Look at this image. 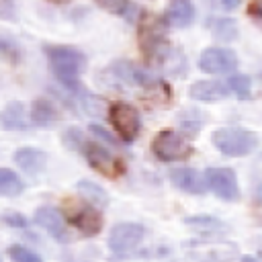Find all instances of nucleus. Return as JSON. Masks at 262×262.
I'll return each mask as SVG.
<instances>
[{"label": "nucleus", "instance_id": "obj_5", "mask_svg": "<svg viewBox=\"0 0 262 262\" xmlns=\"http://www.w3.org/2000/svg\"><path fill=\"white\" fill-rule=\"evenodd\" d=\"M145 235V229L143 225L139 223H131V221H125V223H117L113 225V229L108 231V248L117 254V256H125L127 252L135 250L141 239Z\"/></svg>", "mask_w": 262, "mask_h": 262}, {"label": "nucleus", "instance_id": "obj_24", "mask_svg": "<svg viewBox=\"0 0 262 262\" xmlns=\"http://www.w3.org/2000/svg\"><path fill=\"white\" fill-rule=\"evenodd\" d=\"M61 137H63V145H66L68 149H74V151H82L84 143L88 141V139L84 137V133H82L78 127H68Z\"/></svg>", "mask_w": 262, "mask_h": 262}, {"label": "nucleus", "instance_id": "obj_7", "mask_svg": "<svg viewBox=\"0 0 262 262\" xmlns=\"http://www.w3.org/2000/svg\"><path fill=\"white\" fill-rule=\"evenodd\" d=\"M207 188L213 190L221 201H237L239 199V184L237 176L231 168H207L205 170Z\"/></svg>", "mask_w": 262, "mask_h": 262}, {"label": "nucleus", "instance_id": "obj_1", "mask_svg": "<svg viewBox=\"0 0 262 262\" xmlns=\"http://www.w3.org/2000/svg\"><path fill=\"white\" fill-rule=\"evenodd\" d=\"M43 51L47 55L49 68H51L53 76L57 78V82L63 88H68L70 92L80 94L84 90L80 86V74L86 66L84 53L70 45H45Z\"/></svg>", "mask_w": 262, "mask_h": 262}, {"label": "nucleus", "instance_id": "obj_16", "mask_svg": "<svg viewBox=\"0 0 262 262\" xmlns=\"http://www.w3.org/2000/svg\"><path fill=\"white\" fill-rule=\"evenodd\" d=\"M166 20L174 27H188L194 20V4L190 0H172L166 10Z\"/></svg>", "mask_w": 262, "mask_h": 262}, {"label": "nucleus", "instance_id": "obj_2", "mask_svg": "<svg viewBox=\"0 0 262 262\" xmlns=\"http://www.w3.org/2000/svg\"><path fill=\"white\" fill-rule=\"evenodd\" d=\"M211 141L223 156L239 158V156H248L250 151L256 149L258 135L254 131L242 129V127H219L213 131Z\"/></svg>", "mask_w": 262, "mask_h": 262}, {"label": "nucleus", "instance_id": "obj_27", "mask_svg": "<svg viewBox=\"0 0 262 262\" xmlns=\"http://www.w3.org/2000/svg\"><path fill=\"white\" fill-rule=\"evenodd\" d=\"M0 219H2L4 225H8V227H16V229H25V227L29 225L27 217H25L23 213H16V211H4V213L0 215Z\"/></svg>", "mask_w": 262, "mask_h": 262}, {"label": "nucleus", "instance_id": "obj_13", "mask_svg": "<svg viewBox=\"0 0 262 262\" xmlns=\"http://www.w3.org/2000/svg\"><path fill=\"white\" fill-rule=\"evenodd\" d=\"M227 94H229V86L219 80H199L188 88V96L203 102H215L225 98Z\"/></svg>", "mask_w": 262, "mask_h": 262}, {"label": "nucleus", "instance_id": "obj_21", "mask_svg": "<svg viewBox=\"0 0 262 262\" xmlns=\"http://www.w3.org/2000/svg\"><path fill=\"white\" fill-rule=\"evenodd\" d=\"M213 37L217 41H235L239 31H237V20L233 18H217L211 27Z\"/></svg>", "mask_w": 262, "mask_h": 262}, {"label": "nucleus", "instance_id": "obj_6", "mask_svg": "<svg viewBox=\"0 0 262 262\" xmlns=\"http://www.w3.org/2000/svg\"><path fill=\"white\" fill-rule=\"evenodd\" d=\"M188 248L196 262H233L239 256L233 242H192Z\"/></svg>", "mask_w": 262, "mask_h": 262}, {"label": "nucleus", "instance_id": "obj_8", "mask_svg": "<svg viewBox=\"0 0 262 262\" xmlns=\"http://www.w3.org/2000/svg\"><path fill=\"white\" fill-rule=\"evenodd\" d=\"M205 74H231L237 68V55L229 47H207L199 57Z\"/></svg>", "mask_w": 262, "mask_h": 262}, {"label": "nucleus", "instance_id": "obj_4", "mask_svg": "<svg viewBox=\"0 0 262 262\" xmlns=\"http://www.w3.org/2000/svg\"><path fill=\"white\" fill-rule=\"evenodd\" d=\"M111 123L123 141H133L141 131V117L135 106L127 102H115L108 108Z\"/></svg>", "mask_w": 262, "mask_h": 262}, {"label": "nucleus", "instance_id": "obj_9", "mask_svg": "<svg viewBox=\"0 0 262 262\" xmlns=\"http://www.w3.org/2000/svg\"><path fill=\"white\" fill-rule=\"evenodd\" d=\"M82 154H84L86 162H88L94 170H98L100 174H104V176H108V178H115L117 174H121L119 160H117L104 145H100V143L88 139V141L84 143V147H82Z\"/></svg>", "mask_w": 262, "mask_h": 262}, {"label": "nucleus", "instance_id": "obj_25", "mask_svg": "<svg viewBox=\"0 0 262 262\" xmlns=\"http://www.w3.org/2000/svg\"><path fill=\"white\" fill-rule=\"evenodd\" d=\"M8 256H10L12 262H43L33 250H29V248H25L20 244H12L8 248Z\"/></svg>", "mask_w": 262, "mask_h": 262}, {"label": "nucleus", "instance_id": "obj_28", "mask_svg": "<svg viewBox=\"0 0 262 262\" xmlns=\"http://www.w3.org/2000/svg\"><path fill=\"white\" fill-rule=\"evenodd\" d=\"M104 10L108 12H117V14H127L129 8H133V4H129V0H96Z\"/></svg>", "mask_w": 262, "mask_h": 262}, {"label": "nucleus", "instance_id": "obj_11", "mask_svg": "<svg viewBox=\"0 0 262 262\" xmlns=\"http://www.w3.org/2000/svg\"><path fill=\"white\" fill-rule=\"evenodd\" d=\"M12 158H14V164L23 172H27L31 176L41 174L45 170V166H47V154L43 149H39V147H33V145L18 147Z\"/></svg>", "mask_w": 262, "mask_h": 262}, {"label": "nucleus", "instance_id": "obj_22", "mask_svg": "<svg viewBox=\"0 0 262 262\" xmlns=\"http://www.w3.org/2000/svg\"><path fill=\"white\" fill-rule=\"evenodd\" d=\"M80 102H82V108L90 117H104L111 108L104 98H100L96 94H90V92H80Z\"/></svg>", "mask_w": 262, "mask_h": 262}, {"label": "nucleus", "instance_id": "obj_33", "mask_svg": "<svg viewBox=\"0 0 262 262\" xmlns=\"http://www.w3.org/2000/svg\"><path fill=\"white\" fill-rule=\"evenodd\" d=\"M260 80H262V74H260Z\"/></svg>", "mask_w": 262, "mask_h": 262}, {"label": "nucleus", "instance_id": "obj_17", "mask_svg": "<svg viewBox=\"0 0 262 262\" xmlns=\"http://www.w3.org/2000/svg\"><path fill=\"white\" fill-rule=\"evenodd\" d=\"M59 119L57 106L47 98H37L31 104V123L37 127H49Z\"/></svg>", "mask_w": 262, "mask_h": 262}, {"label": "nucleus", "instance_id": "obj_26", "mask_svg": "<svg viewBox=\"0 0 262 262\" xmlns=\"http://www.w3.org/2000/svg\"><path fill=\"white\" fill-rule=\"evenodd\" d=\"M0 55H2L4 59L18 61V59H20V49H18V45H16L14 41H10V39H6V37L0 35Z\"/></svg>", "mask_w": 262, "mask_h": 262}, {"label": "nucleus", "instance_id": "obj_18", "mask_svg": "<svg viewBox=\"0 0 262 262\" xmlns=\"http://www.w3.org/2000/svg\"><path fill=\"white\" fill-rule=\"evenodd\" d=\"M76 188H78V192H80V196L90 205V207H106L108 205V194H106V190L102 188V186H98L96 182H92V180H78V184H76Z\"/></svg>", "mask_w": 262, "mask_h": 262}, {"label": "nucleus", "instance_id": "obj_20", "mask_svg": "<svg viewBox=\"0 0 262 262\" xmlns=\"http://www.w3.org/2000/svg\"><path fill=\"white\" fill-rule=\"evenodd\" d=\"M184 223L192 229H196L199 233H215V231H225V223L219 221L217 217H211V215H192V217H186Z\"/></svg>", "mask_w": 262, "mask_h": 262}, {"label": "nucleus", "instance_id": "obj_32", "mask_svg": "<svg viewBox=\"0 0 262 262\" xmlns=\"http://www.w3.org/2000/svg\"><path fill=\"white\" fill-rule=\"evenodd\" d=\"M242 262H262V252L258 256H244Z\"/></svg>", "mask_w": 262, "mask_h": 262}, {"label": "nucleus", "instance_id": "obj_3", "mask_svg": "<svg viewBox=\"0 0 262 262\" xmlns=\"http://www.w3.org/2000/svg\"><path fill=\"white\" fill-rule=\"evenodd\" d=\"M151 154L162 162H178L192 156V145L176 131H160L151 141Z\"/></svg>", "mask_w": 262, "mask_h": 262}, {"label": "nucleus", "instance_id": "obj_29", "mask_svg": "<svg viewBox=\"0 0 262 262\" xmlns=\"http://www.w3.org/2000/svg\"><path fill=\"white\" fill-rule=\"evenodd\" d=\"M90 133H92L94 137H98L100 141H104L106 145H113V147H117V145H119V143H117V139H115V137H113L104 127H100V125H96V123H92V125H90Z\"/></svg>", "mask_w": 262, "mask_h": 262}, {"label": "nucleus", "instance_id": "obj_19", "mask_svg": "<svg viewBox=\"0 0 262 262\" xmlns=\"http://www.w3.org/2000/svg\"><path fill=\"white\" fill-rule=\"evenodd\" d=\"M25 190V182L10 168H0V196H18Z\"/></svg>", "mask_w": 262, "mask_h": 262}, {"label": "nucleus", "instance_id": "obj_23", "mask_svg": "<svg viewBox=\"0 0 262 262\" xmlns=\"http://www.w3.org/2000/svg\"><path fill=\"white\" fill-rule=\"evenodd\" d=\"M227 86L233 90V94L237 98H248L250 96V90H252V82H250V78L246 74H233V76H229Z\"/></svg>", "mask_w": 262, "mask_h": 262}, {"label": "nucleus", "instance_id": "obj_12", "mask_svg": "<svg viewBox=\"0 0 262 262\" xmlns=\"http://www.w3.org/2000/svg\"><path fill=\"white\" fill-rule=\"evenodd\" d=\"M170 182H172L176 188H180V190H184V192H188V194H203V192L207 190V182L203 180V176H201L196 170L186 168V166L174 168V170L170 172Z\"/></svg>", "mask_w": 262, "mask_h": 262}, {"label": "nucleus", "instance_id": "obj_10", "mask_svg": "<svg viewBox=\"0 0 262 262\" xmlns=\"http://www.w3.org/2000/svg\"><path fill=\"white\" fill-rule=\"evenodd\" d=\"M35 223L39 227H43L55 242H59V244L70 242V231H68L66 217L55 207H39L35 211Z\"/></svg>", "mask_w": 262, "mask_h": 262}, {"label": "nucleus", "instance_id": "obj_15", "mask_svg": "<svg viewBox=\"0 0 262 262\" xmlns=\"http://www.w3.org/2000/svg\"><path fill=\"white\" fill-rule=\"evenodd\" d=\"M0 127H2L4 131H25V129H29L25 104L18 102V100L8 102V104L0 111Z\"/></svg>", "mask_w": 262, "mask_h": 262}, {"label": "nucleus", "instance_id": "obj_30", "mask_svg": "<svg viewBox=\"0 0 262 262\" xmlns=\"http://www.w3.org/2000/svg\"><path fill=\"white\" fill-rule=\"evenodd\" d=\"M239 4H242V0H221V6L225 10H235V8H239Z\"/></svg>", "mask_w": 262, "mask_h": 262}, {"label": "nucleus", "instance_id": "obj_14", "mask_svg": "<svg viewBox=\"0 0 262 262\" xmlns=\"http://www.w3.org/2000/svg\"><path fill=\"white\" fill-rule=\"evenodd\" d=\"M70 223L76 229H80L84 235H96L102 229V217H100L98 209L90 207V205H84V207L76 209L70 215Z\"/></svg>", "mask_w": 262, "mask_h": 262}, {"label": "nucleus", "instance_id": "obj_31", "mask_svg": "<svg viewBox=\"0 0 262 262\" xmlns=\"http://www.w3.org/2000/svg\"><path fill=\"white\" fill-rule=\"evenodd\" d=\"M250 12L254 16H262V0H254L252 6H250Z\"/></svg>", "mask_w": 262, "mask_h": 262}]
</instances>
